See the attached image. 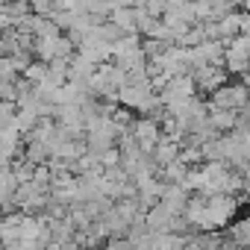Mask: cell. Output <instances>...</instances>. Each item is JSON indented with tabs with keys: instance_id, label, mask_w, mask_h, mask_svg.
I'll use <instances>...</instances> for the list:
<instances>
[{
	"instance_id": "6da1fadb",
	"label": "cell",
	"mask_w": 250,
	"mask_h": 250,
	"mask_svg": "<svg viewBox=\"0 0 250 250\" xmlns=\"http://www.w3.org/2000/svg\"><path fill=\"white\" fill-rule=\"evenodd\" d=\"M235 215H238V197H235V194H209V197H206V221H203V232L227 229V227L232 224Z\"/></svg>"
},
{
	"instance_id": "7a4b0ae2",
	"label": "cell",
	"mask_w": 250,
	"mask_h": 250,
	"mask_svg": "<svg viewBox=\"0 0 250 250\" xmlns=\"http://www.w3.org/2000/svg\"><path fill=\"white\" fill-rule=\"evenodd\" d=\"M209 106L212 109H229V112H244L247 106H250V88L244 85V83H227V85H221L215 94H212V100H209Z\"/></svg>"
},
{
	"instance_id": "3957f363",
	"label": "cell",
	"mask_w": 250,
	"mask_h": 250,
	"mask_svg": "<svg viewBox=\"0 0 250 250\" xmlns=\"http://www.w3.org/2000/svg\"><path fill=\"white\" fill-rule=\"evenodd\" d=\"M194 83H197V88H203V91H209V94H215L221 85H227V77H229V71H227V65H200V68H194Z\"/></svg>"
},
{
	"instance_id": "277c9868",
	"label": "cell",
	"mask_w": 250,
	"mask_h": 250,
	"mask_svg": "<svg viewBox=\"0 0 250 250\" xmlns=\"http://www.w3.org/2000/svg\"><path fill=\"white\" fill-rule=\"evenodd\" d=\"M209 124H212L218 133L235 130V127H238V112H229V109H212V106H209Z\"/></svg>"
},
{
	"instance_id": "5b68a950",
	"label": "cell",
	"mask_w": 250,
	"mask_h": 250,
	"mask_svg": "<svg viewBox=\"0 0 250 250\" xmlns=\"http://www.w3.org/2000/svg\"><path fill=\"white\" fill-rule=\"evenodd\" d=\"M227 238L232 241V244H238V247H250V215L247 218H241V221H235V224H229L227 227Z\"/></svg>"
},
{
	"instance_id": "8992f818",
	"label": "cell",
	"mask_w": 250,
	"mask_h": 250,
	"mask_svg": "<svg viewBox=\"0 0 250 250\" xmlns=\"http://www.w3.org/2000/svg\"><path fill=\"white\" fill-rule=\"evenodd\" d=\"M100 250H136L130 241H109V244H103Z\"/></svg>"
},
{
	"instance_id": "52a82bcc",
	"label": "cell",
	"mask_w": 250,
	"mask_h": 250,
	"mask_svg": "<svg viewBox=\"0 0 250 250\" xmlns=\"http://www.w3.org/2000/svg\"><path fill=\"white\" fill-rule=\"evenodd\" d=\"M244 194H247V200H250V177H247V183H244Z\"/></svg>"
}]
</instances>
